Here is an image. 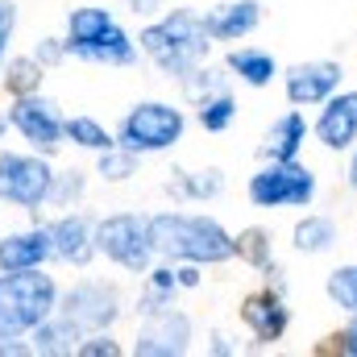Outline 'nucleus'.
Segmentation results:
<instances>
[{
    "mask_svg": "<svg viewBox=\"0 0 357 357\" xmlns=\"http://www.w3.org/2000/svg\"><path fill=\"white\" fill-rule=\"evenodd\" d=\"M154 254L167 262H195V266H225L237 258L233 233L204 212H158L150 216Z\"/></svg>",
    "mask_w": 357,
    "mask_h": 357,
    "instance_id": "nucleus-1",
    "label": "nucleus"
},
{
    "mask_svg": "<svg viewBox=\"0 0 357 357\" xmlns=\"http://www.w3.org/2000/svg\"><path fill=\"white\" fill-rule=\"evenodd\" d=\"M137 46H142V54L167 79L178 84L187 71H195L199 63H208L212 38L204 29V13H195V8H171V13H158L154 21H146L137 29Z\"/></svg>",
    "mask_w": 357,
    "mask_h": 357,
    "instance_id": "nucleus-2",
    "label": "nucleus"
},
{
    "mask_svg": "<svg viewBox=\"0 0 357 357\" xmlns=\"http://www.w3.org/2000/svg\"><path fill=\"white\" fill-rule=\"evenodd\" d=\"M59 312V287L38 270H0V337H29Z\"/></svg>",
    "mask_w": 357,
    "mask_h": 357,
    "instance_id": "nucleus-3",
    "label": "nucleus"
},
{
    "mask_svg": "<svg viewBox=\"0 0 357 357\" xmlns=\"http://www.w3.org/2000/svg\"><path fill=\"white\" fill-rule=\"evenodd\" d=\"M183 133H187V116H183L178 104H171V100H142V104H133L121 116L116 146H125V150H133V154L146 158V154L175 150L178 142H183Z\"/></svg>",
    "mask_w": 357,
    "mask_h": 357,
    "instance_id": "nucleus-4",
    "label": "nucleus"
},
{
    "mask_svg": "<svg viewBox=\"0 0 357 357\" xmlns=\"http://www.w3.org/2000/svg\"><path fill=\"white\" fill-rule=\"evenodd\" d=\"M320 191V178L316 171L295 158V162H262L250 183H245V195L254 208H266V212H278V208H312Z\"/></svg>",
    "mask_w": 357,
    "mask_h": 357,
    "instance_id": "nucleus-5",
    "label": "nucleus"
},
{
    "mask_svg": "<svg viewBox=\"0 0 357 357\" xmlns=\"http://www.w3.org/2000/svg\"><path fill=\"white\" fill-rule=\"evenodd\" d=\"M96 254L108 258L112 266L129 270V274H146L158 258L154 237H150V216L112 212V216L96 220Z\"/></svg>",
    "mask_w": 357,
    "mask_h": 357,
    "instance_id": "nucleus-6",
    "label": "nucleus"
},
{
    "mask_svg": "<svg viewBox=\"0 0 357 357\" xmlns=\"http://www.w3.org/2000/svg\"><path fill=\"white\" fill-rule=\"evenodd\" d=\"M50 183H54V167L46 154H0V199L13 208H25L38 216V208H46L50 199Z\"/></svg>",
    "mask_w": 357,
    "mask_h": 357,
    "instance_id": "nucleus-7",
    "label": "nucleus"
},
{
    "mask_svg": "<svg viewBox=\"0 0 357 357\" xmlns=\"http://www.w3.org/2000/svg\"><path fill=\"white\" fill-rule=\"evenodd\" d=\"M59 312L88 337V333H108L121 312H125V299L116 291V282H104V278H79L67 295H59Z\"/></svg>",
    "mask_w": 357,
    "mask_h": 357,
    "instance_id": "nucleus-8",
    "label": "nucleus"
},
{
    "mask_svg": "<svg viewBox=\"0 0 357 357\" xmlns=\"http://www.w3.org/2000/svg\"><path fill=\"white\" fill-rule=\"evenodd\" d=\"M8 125H13L38 154H46V158L67 142V116H63L59 104L46 100L42 91H33V96H13Z\"/></svg>",
    "mask_w": 357,
    "mask_h": 357,
    "instance_id": "nucleus-9",
    "label": "nucleus"
},
{
    "mask_svg": "<svg viewBox=\"0 0 357 357\" xmlns=\"http://www.w3.org/2000/svg\"><path fill=\"white\" fill-rule=\"evenodd\" d=\"M341 88H345V67L337 59H307L282 71V91L291 108H320Z\"/></svg>",
    "mask_w": 357,
    "mask_h": 357,
    "instance_id": "nucleus-10",
    "label": "nucleus"
},
{
    "mask_svg": "<svg viewBox=\"0 0 357 357\" xmlns=\"http://www.w3.org/2000/svg\"><path fill=\"white\" fill-rule=\"evenodd\" d=\"M191 341H195L191 316L171 303V307H162L154 316H142V328L133 337V354L137 357H178L191 349Z\"/></svg>",
    "mask_w": 357,
    "mask_h": 357,
    "instance_id": "nucleus-11",
    "label": "nucleus"
},
{
    "mask_svg": "<svg viewBox=\"0 0 357 357\" xmlns=\"http://www.w3.org/2000/svg\"><path fill=\"white\" fill-rule=\"evenodd\" d=\"M241 324L250 328V337H254V345L258 349H270V345H278L282 337H287V328H291V307H287V295L278 291V287H262V291H254V295H245L241 299Z\"/></svg>",
    "mask_w": 357,
    "mask_h": 357,
    "instance_id": "nucleus-12",
    "label": "nucleus"
},
{
    "mask_svg": "<svg viewBox=\"0 0 357 357\" xmlns=\"http://www.w3.org/2000/svg\"><path fill=\"white\" fill-rule=\"evenodd\" d=\"M312 137L328 150V154H349L357 146V88H341L333 91L316 121H312Z\"/></svg>",
    "mask_w": 357,
    "mask_h": 357,
    "instance_id": "nucleus-13",
    "label": "nucleus"
},
{
    "mask_svg": "<svg viewBox=\"0 0 357 357\" xmlns=\"http://www.w3.org/2000/svg\"><path fill=\"white\" fill-rule=\"evenodd\" d=\"M307 137H312V121H307L299 108H291V112L274 116L266 125V133H262V142H258V158H262V162H295V158L303 154Z\"/></svg>",
    "mask_w": 357,
    "mask_h": 357,
    "instance_id": "nucleus-14",
    "label": "nucleus"
},
{
    "mask_svg": "<svg viewBox=\"0 0 357 357\" xmlns=\"http://www.w3.org/2000/svg\"><path fill=\"white\" fill-rule=\"evenodd\" d=\"M46 229H50V241H54V258L59 262L88 266L91 258H96V220H88L84 212H63Z\"/></svg>",
    "mask_w": 357,
    "mask_h": 357,
    "instance_id": "nucleus-15",
    "label": "nucleus"
},
{
    "mask_svg": "<svg viewBox=\"0 0 357 357\" xmlns=\"http://www.w3.org/2000/svg\"><path fill=\"white\" fill-rule=\"evenodd\" d=\"M262 25V4L258 0H225L204 13V29L212 42H245Z\"/></svg>",
    "mask_w": 357,
    "mask_h": 357,
    "instance_id": "nucleus-16",
    "label": "nucleus"
},
{
    "mask_svg": "<svg viewBox=\"0 0 357 357\" xmlns=\"http://www.w3.org/2000/svg\"><path fill=\"white\" fill-rule=\"evenodd\" d=\"M50 258H54V241H50L46 225L0 237V270H38Z\"/></svg>",
    "mask_w": 357,
    "mask_h": 357,
    "instance_id": "nucleus-17",
    "label": "nucleus"
},
{
    "mask_svg": "<svg viewBox=\"0 0 357 357\" xmlns=\"http://www.w3.org/2000/svg\"><path fill=\"white\" fill-rule=\"evenodd\" d=\"M71 54L84 59V63H96V67H133L137 54H142V46H137V38H129L121 25H108L100 38L71 46Z\"/></svg>",
    "mask_w": 357,
    "mask_h": 357,
    "instance_id": "nucleus-18",
    "label": "nucleus"
},
{
    "mask_svg": "<svg viewBox=\"0 0 357 357\" xmlns=\"http://www.w3.org/2000/svg\"><path fill=\"white\" fill-rule=\"evenodd\" d=\"M225 71L237 84H245V88H270L274 79H282L278 59L270 50H262V46H233L225 54Z\"/></svg>",
    "mask_w": 357,
    "mask_h": 357,
    "instance_id": "nucleus-19",
    "label": "nucleus"
},
{
    "mask_svg": "<svg viewBox=\"0 0 357 357\" xmlns=\"http://www.w3.org/2000/svg\"><path fill=\"white\" fill-rule=\"evenodd\" d=\"M291 245H295V254H303V258H320V254H333V250L341 245V229H337L333 216H324V212H307L303 220H295V229H291Z\"/></svg>",
    "mask_w": 357,
    "mask_h": 357,
    "instance_id": "nucleus-20",
    "label": "nucleus"
},
{
    "mask_svg": "<svg viewBox=\"0 0 357 357\" xmlns=\"http://www.w3.org/2000/svg\"><path fill=\"white\" fill-rule=\"evenodd\" d=\"M167 191L183 199V204H208V199H220L225 195V175L216 167H204V171H171Z\"/></svg>",
    "mask_w": 357,
    "mask_h": 357,
    "instance_id": "nucleus-21",
    "label": "nucleus"
},
{
    "mask_svg": "<svg viewBox=\"0 0 357 357\" xmlns=\"http://www.w3.org/2000/svg\"><path fill=\"white\" fill-rule=\"evenodd\" d=\"M79 341H84V333L63 316V312H54V316H46L33 333H29V345H33V354H46V357H59V354H75L79 349Z\"/></svg>",
    "mask_w": 357,
    "mask_h": 357,
    "instance_id": "nucleus-22",
    "label": "nucleus"
},
{
    "mask_svg": "<svg viewBox=\"0 0 357 357\" xmlns=\"http://www.w3.org/2000/svg\"><path fill=\"white\" fill-rule=\"evenodd\" d=\"M108 25H116V17H112L108 8H100V4H79V8H71V13H67V50L79 46V42L100 38Z\"/></svg>",
    "mask_w": 357,
    "mask_h": 357,
    "instance_id": "nucleus-23",
    "label": "nucleus"
},
{
    "mask_svg": "<svg viewBox=\"0 0 357 357\" xmlns=\"http://www.w3.org/2000/svg\"><path fill=\"white\" fill-rule=\"evenodd\" d=\"M233 245H237V262H245V266L258 270V274L274 262V237H270V229H262V225L241 229L233 237Z\"/></svg>",
    "mask_w": 357,
    "mask_h": 357,
    "instance_id": "nucleus-24",
    "label": "nucleus"
},
{
    "mask_svg": "<svg viewBox=\"0 0 357 357\" xmlns=\"http://www.w3.org/2000/svg\"><path fill=\"white\" fill-rule=\"evenodd\" d=\"M195 121H199L204 133H225V129H233V121H237V96L225 88V91H216V96H208V100H199V104H195Z\"/></svg>",
    "mask_w": 357,
    "mask_h": 357,
    "instance_id": "nucleus-25",
    "label": "nucleus"
},
{
    "mask_svg": "<svg viewBox=\"0 0 357 357\" xmlns=\"http://www.w3.org/2000/svg\"><path fill=\"white\" fill-rule=\"evenodd\" d=\"M42 79H46V67L33 54H21V59L4 63V88H8V96H33V91H42Z\"/></svg>",
    "mask_w": 357,
    "mask_h": 357,
    "instance_id": "nucleus-26",
    "label": "nucleus"
},
{
    "mask_svg": "<svg viewBox=\"0 0 357 357\" xmlns=\"http://www.w3.org/2000/svg\"><path fill=\"white\" fill-rule=\"evenodd\" d=\"M67 142L79 150H91V154H104L116 146V133L104 129L96 116H67Z\"/></svg>",
    "mask_w": 357,
    "mask_h": 357,
    "instance_id": "nucleus-27",
    "label": "nucleus"
},
{
    "mask_svg": "<svg viewBox=\"0 0 357 357\" xmlns=\"http://www.w3.org/2000/svg\"><path fill=\"white\" fill-rule=\"evenodd\" d=\"M229 71L225 67H208V63H199L195 71H187L183 79H178V88H183V96L191 100V104H199V100H208V96H216V91L229 88Z\"/></svg>",
    "mask_w": 357,
    "mask_h": 357,
    "instance_id": "nucleus-28",
    "label": "nucleus"
},
{
    "mask_svg": "<svg viewBox=\"0 0 357 357\" xmlns=\"http://www.w3.org/2000/svg\"><path fill=\"white\" fill-rule=\"evenodd\" d=\"M324 295H328V303L337 307V312H357V262H345V266L328 270V278H324Z\"/></svg>",
    "mask_w": 357,
    "mask_h": 357,
    "instance_id": "nucleus-29",
    "label": "nucleus"
},
{
    "mask_svg": "<svg viewBox=\"0 0 357 357\" xmlns=\"http://www.w3.org/2000/svg\"><path fill=\"white\" fill-rule=\"evenodd\" d=\"M84 195H88V175L84 171H54V183H50V208H63V212H71V208H79L84 204Z\"/></svg>",
    "mask_w": 357,
    "mask_h": 357,
    "instance_id": "nucleus-30",
    "label": "nucleus"
},
{
    "mask_svg": "<svg viewBox=\"0 0 357 357\" xmlns=\"http://www.w3.org/2000/svg\"><path fill=\"white\" fill-rule=\"evenodd\" d=\"M100 162H96V175L104 178V183H125V178L137 175V162H142V154H133V150H125V146H112V150H104V154H96Z\"/></svg>",
    "mask_w": 357,
    "mask_h": 357,
    "instance_id": "nucleus-31",
    "label": "nucleus"
},
{
    "mask_svg": "<svg viewBox=\"0 0 357 357\" xmlns=\"http://www.w3.org/2000/svg\"><path fill=\"white\" fill-rule=\"evenodd\" d=\"M79 357H121L125 354V345L112 337V328L108 333H88L84 341H79V349H75Z\"/></svg>",
    "mask_w": 357,
    "mask_h": 357,
    "instance_id": "nucleus-32",
    "label": "nucleus"
},
{
    "mask_svg": "<svg viewBox=\"0 0 357 357\" xmlns=\"http://www.w3.org/2000/svg\"><path fill=\"white\" fill-rule=\"evenodd\" d=\"M67 54H71V50H67V38H42V42L33 46V59H38L42 67H59Z\"/></svg>",
    "mask_w": 357,
    "mask_h": 357,
    "instance_id": "nucleus-33",
    "label": "nucleus"
},
{
    "mask_svg": "<svg viewBox=\"0 0 357 357\" xmlns=\"http://www.w3.org/2000/svg\"><path fill=\"white\" fill-rule=\"evenodd\" d=\"M328 354H341V357H357V312H349V324L328 337Z\"/></svg>",
    "mask_w": 357,
    "mask_h": 357,
    "instance_id": "nucleus-34",
    "label": "nucleus"
},
{
    "mask_svg": "<svg viewBox=\"0 0 357 357\" xmlns=\"http://www.w3.org/2000/svg\"><path fill=\"white\" fill-rule=\"evenodd\" d=\"M13 29H17V4L13 0H0V63H4L8 42H13Z\"/></svg>",
    "mask_w": 357,
    "mask_h": 357,
    "instance_id": "nucleus-35",
    "label": "nucleus"
},
{
    "mask_svg": "<svg viewBox=\"0 0 357 357\" xmlns=\"http://www.w3.org/2000/svg\"><path fill=\"white\" fill-rule=\"evenodd\" d=\"M175 270H178V287L183 291H195L204 282V266H195V262H175Z\"/></svg>",
    "mask_w": 357,
    "mask_h": 357,
    "instance_id": "nucleus-36",
    "label": "nucleus"
},
{
    "mask_svg": "<svg viewBox=\"0 0 357 357\" xmlns=\"http://www.w3.org/2000/svg\"><path fill=\"white\" fill-rule=\"evenodd\" d=\"M25 354H33L29 341H21V337H0V357H25Z\"/></svg>",
    "mask_w": 357,
    "mask_h": 357,
    "instance_id": "nucleus-37",
    "label": "nucleus"
},
{
    "mask_svg": "<svg viewBox=\"0 0 357 357\" xmlns=\"http://www.w3.org/2000/svg\"><path fill=\"white\" fill-rule=\"evenodd\" d=\"M208 354H216V357H233V354H237V345H233V341H229L225 333H212V337H208Z\"/></svg>",
    "mask_w": 357,
    "mask_h": 357,
    "instance_id": "nucleus-38",
    "label": "nucleus"
},
{
    "mask_svg": "<svg viewBox=\"0 0 357 357\" xmlns=\"http://www.w3.org/2000/svg\"><path fill=\"white\" fill-rule=\"evenodd\" d=\"M129 8H133V17H158L167 8V0H129Z\"/></svg>",
    "mask_w": 357,
    "mask_h": 357,
    "instance_id": "nucleus-39",
    "label": "nucleus"
},
{
    "mask_svg": "<svg viewBox=\"0 0 357 357\" xmlns=\"http://www.w3.org/2000/svg\"><path fill=\"white\" fill-rule=\"evenodd\" d=\"M345 183H349V187L357 191V146L349 150V167H345Z\"/></svg>",
    "mask_w": 357,
    "mask_h": 357,
    "instance_id": "nucleus-40",
    "label": "nucleus"
},
{
    "mask_svg": "<svg viewBox=\"0 0 357 357\" xmlns=\"http://www.w3.org/2000/svg\"><path fill=\"white\" fill-rule=\"evenodd\" d=\"M4 129H13V125H8V116L0 112V137H4Z\"/></svg>",
    "mask_w": 357,
    "mask_h": 357,
    "instance_id": "nucleus-41",
    "label": "nucleus"
}]
</instances>
